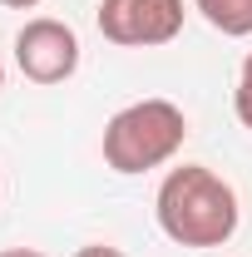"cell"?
Segmentation results:
<instances>
[{"mask_svg":"<svg viewBox=\"0 0 252 257\" xmlns=\"http://www.w3.org/2000/svg\"><path fill=\"white\" fill-rule=\"evenodd\" d=\"M0 257H45V252H40V247H5Z\"/></svg>","mask_w":252,"mask_h":257,"instance_id":"cell-8","label":"cell"},{"mask_svg":"<svg viewBox=\"0 0 252 257\" xmlns=\"http://www.w3.org/2000/svg\"><path fill=\"white\" fill-rule=\"evenodd\" d=\"M183 0H99L94 25L119 50H158L183 35Z\"/></svg>","mask_w":252,"mask_h":257,"instance_id":"cell-3","label":"cell"},{"mask_svg":"<svg viewBox=\"0 0 252 257\" xmlns=\"http://www.w3.org/2000/svg\"><path fill=\"white\" fill-rule=\"evenodd\" d=\"M15 64L30 84H64L79 69V35L55 15H35L15 35Z\"/></svg>","mask_w":252,"mask_h":257,"instance_id":"cell-4","label":"cell"},{"mask_svg":"<svg viewBox=\"0 0 252 257\" xmlns=\"http://www.w3.org/2000/svg\"><path fill=\"white\" fill-rule=\"evenodd\" d=\"M154 218L163 237L178 247H227L242 208L232 183L218 178L208 163H183V168H168V178L158 183Z\"/></svg>","mask_w":252,"mask_h":257,"instance_id":"cell-1","label":"cell"},{"mask_svg":"<svg viewBox=\"0 0 252 257\" xmlns=\"http://www.w3.org/2000/svg\"><path fill=\"white\" fill-rule=\"evenodd\" d=\"M0 89H5V60H0Z\"/></svg>","mask_w":252,"mask_h":257,"instance_id":"cell-10","label":"cell"},{"mask_svg":"<svg viewBox=\"0 0 252 257\" xmlns=\"http://www.w3.org/2000/svg\"><path fill=\"white\" fill-rule=\"evenodd\" d=\"M193 10L227 40H247L252 35V0H193Z\"/></svg>","mask_w":252,"mask_h":257,"instance_id":"cell-5","label":"cell"},{"mask_svg":"<svg viewBox=\"0 0 252 257\" xmlns=\"http://www.w3.org/2000/svg\"><path fill=\"white\" fill-rule=\"evenodd\" d=\"M188 139V114L173 104V99H134L124 104L109 124H104V163L114 173H149V168H163L183 149Z\"/></svg>","mask_w":252,"mask_h":257,"instance_id":"cell-2","label":"cell"},{"mask_svg":"<svg viewBox=\"0 0 252 257\" xmlns=\"http://www.w3.org/2000/svg\"><path fill=\"white\" fill-rule=\"evenodd\" d=\"M232 114H237V124L252 128V55L242 60L237 69V89H232Z\"/></svg>","mask_w":252,"mask_h":257,"instance_id":"cell-6","label":"cell"},{"mask_svg":"<svg viewBox=\"0 0 252 257\" xmlns=\"http://www.w3.org/2000/svg\"><path fill=\"white\" fill-rule=\"evenodd\" d=\"M74 257H129L124 247H114V242H89V247H79Z\"/></svg>","mask_w":252,"mask_h":257,"instance_id":"cell-7","label":"cell"},{"mask_svg":"<svg viewBox=\"0 0 252 257\" xmlns=\"http://www.w3.org/2000/svg\"><path fill=\"white\" fill-rule=\"evenodd\" d=\"M0 5H5V10H35L40 0H0Z\"/></svg>","mask_w":252,"mask_h":257,"instance_id":"cell-9","label":"cell"}]
</instances>
